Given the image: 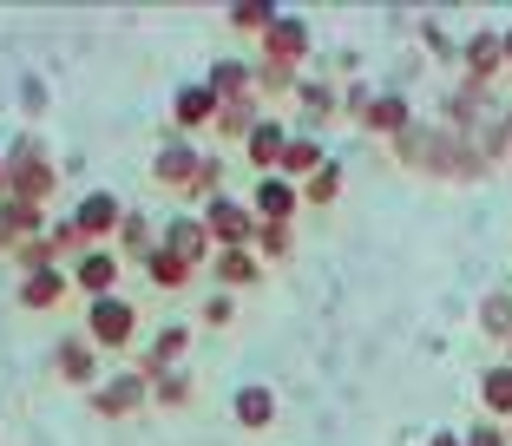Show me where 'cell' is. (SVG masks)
<instances>
[{
	"label": "cell",
	"instance_id": "obj_1",
	"mask_svg": "<svg viewBox=\"0 0 512 446\" xmlns=\"http://www.w3.org/2000/svg\"><path fill=\"white\" fill-rule=\"evenodd\" d=\"M53 184H60V171H53L46 145H40V138H14V145H7V178H0V197L46 204V197H53Z\"/></svg>",
	"mask_w": 512,
	"mask_h": 446
},
{
	"label": "cell",
	"instance_id": "obj_2",
	"mask_svg": "<svg viewBox=\"0 0 512 446\" xmlns=\"http://www.w3.org/2000/svg\"><path fill=\"white\" fill-rule=\"evenodd\" d=\"M138 335V309L125 296H92L86 302V342L92 348H125Z\"/></svg>",
	"mask_w": 512,
	"mask_h": 446
},
{
	"label": "cell",
	"instance_id": "obj_3",
	"mask_svg": "<svg viewBox=\"0 0 512 446\" xmlns=\"http://www.w3.org/2000/svg\"><path fill=\"white\" fill-rule=\"evenodd\" d=\"M204 230H211L217 250H243V243L256 237V210H243L237 197H211V204H204Z\"/></svg>",
	"mask_w": 512,
	"mask_h": 446
},
{
	"label": "cell",
	"instance_id": "obj_4",
	"mask_svg": "<svg viewBox=\"0 0 512 446\" xmlns=\"http://www.w3.org/2000/svg\"><path fill=\"white\" fill-rule=\"evenodd\" d=\"M151 401V381L145 374H119V381H106V387H92V414H106V420H125V414H138V407Z\"/></svg>",
	"mask_w": 512,
	"mask_h": 446
},
{
	"label": "cell",
	"instance_id": "obj_5",
	"mask_svg": "<svg viewBox=\"0 0 512 446\" xmlns=\"http://www.w3.org/2000/svg\"><path fill=\"white\" fill-rule=\"evenodd\" d=\"M309 53V20H289V14H276V27L263 33V66H283V73H296V60Z\"/></svg>",
	"mask_w": 512,
	"mask_h": 446
},
{
	"label": "cell",
	"instance_id": "obj_6",
	"mask_svg": "<svg viewBox=\"0 0 512 446\" xmlns=\"http://www.w3.org/2000/svg\"><path fill=\"white\" fill-rule=\"evenodd\" d=\"M197 164H204V151H197L184 132H171V138H165V151H158V164H151V178L165 184V191H178V184H191V178H197Z\"/></svg>",
	"mask_w": 512,
	"mask_h": 446
},
{
	"label": "cell",
	"instance_id": "obj_7",
	"mask_svg": "<svg viewBox=\"0 0 512 446\" xmlns=\"http://www.w3.org/2000/svg\"><path fill=\"white\" fill-rule=\"evenodd\" d=\"M27 243H40V204L0 197V250H7V256H20Z\"/></svg>",
	"mask_w": 512,
	"mask_h": 446
},
{
	"label": "cell",
	"instance_id": "obj_8",
	"mask_svg": "<svg viewBox=\"0 0 512 446\" xmlns=\"http://www.w3.org/2000/svg\"><path fill=\"white\" fill-rule=\"evenodd\" d=\"M66 289H73V269H60V263H53V269H33V276H20V309H60V302H66Z\"/></svg>",
	"mask_w": 512,
	"mask_h": 446
},
{
	"label": "cell",
	"instance_id": "obj_9",
	"mask_svg": "<svg viewBox=\"0 0 512 446\" xmlns=\"http://www.w3.org/2000/svg\"><path fill=\"white\" fill-rule=\"evenodd\" d=\"M296 204H302V191L289 178H276V171H270V178H256V191H250V210L263 223H289V217H296Z\"/></svg>",
	"mask_w": 512,
	"mask_h": 446
},
{
	"label": "cell",
	"instance_id": "obj_10",
	"mask_svg": "<svg viewBox=\"0 0 512 446\" xmlns=\"http://www.w3.org/2000/svg\"><path fill=\"white\" fill-rule=\"evenodd\" d=\"M73 223H79V237H86V243H99V237H119V223H125V210H119V197H106V191H92L86 204L73 210Z\"/></svg>",
	"mask_w": 512,
	"mask_h": 446
},
{
	"label": "cell",
	"instance_id": "obj_11",
	"mask_svg": "<svg viewBox=\"0 0 512 446\" xmlns=\"http://www.w3.org/2000/svg\"><path fill=\"white\" fill-rule=\"evenodd\" d=\"M165 250H178L184 263H204V256H217V243H211V230H204V217H171L165 223Z\"/></svg>",
	"mask_w": 512,
	"mask_h": 446
},
{
	"label": "cell",
	"instance_id": "obj_12",
	"mask_svg": "<svg viewBox=\"0 0 512 446\" xmlns=\"http://www.w3.org/2000/svg\"><path fill=\"white\" fill-rule=\"evenodd\" d=\"M53 374H60L66 387H92V374H99V355H92V342L66 335V342L53 348Z\"/></svg>",
	"mask_w": 512,
	"mask_h": 446
},
{
	"label": "cell",
	"instance_id": "obj_13",
	"mask_svg": "<svg viewBox=\"0 0 512 446\" xmlns=\"http://www.w3.org/2000/svg\"><path fill=\"white\" fill-rule=\"evenodd\" d=\"M112 283H119V256H112V250H86L73 263V289H86V302L112 296Z\"/></svg>",
	"mask_w": 512,
	"mask_h": 446
},
{
	"label": "cell",
	"instance_id": "obj_14",
	"mask_svg": "<svg viewBox=\"0 0 512 446\" xmlns=\"http://www.w3.org/2000/svg\"><path fill=\"white\" fill-rule=\"evenodd\" d=\"M217 112H224V99H217L211 86H184L178 99H171V119H178V132H197V125H211Z\"/></svg>",
	"mask_w": 512,
	"mask_h": 446
},
{
	"label": "cell",
	"instance_id": "obj_15",
	"mask_svg": "<svg viewBox=\"0 0 512 446\" xmlns=\"http://www.w3.org/2000/svg\"><path fill=\"white\" fill-rule=\"evenodd\" d=\"M243 145H250V164H256V171H263V178H270L276 164H283V151H289V132H283V125H276V119H256Z\"/></svg>",
	"mask_w": 512,
	"mask_h": 446
},
{
	"label": "cell",
	"instance_id": "obj_16",
	"mask_svg": "<svg viewBox=\"0 0 512 446\" xmlns=\"http://www.w3.org/2000/svg\"><path fill=\"white\" fill-rule=\"evenodd\" d=\"M322 164H329V151L316 145V138H289V151H283V164H276V178H289L302 191V178H316Z\"/></svg>",
	"mask_w": 512,
	"mask_h": 446
},
{
	"label": "cell",
	"instance_id": "obj_17",
	"mask_svg": "<svg viewBox=\"0 0 512 446\" xmlns=\"http://www.w3.org/2000/svg\"><path fill=\"white\" fill-rule=\"evenodd\" d=\"M211 276H217L224 289H250L256 276H263V263H256L250 250H217V256H211Z\"/></svg>",
	"mask_w": 512,
	"mask_h": 446
},
{
	"label": "cell",
	"instance_id": "obj_18",
	"mask_svg": "<svg viewBox=\"0 0 512 446\" xmlns=\"http://www.w3.org/2000/svg\"><path fill=\"white\" fill-rule=\"evenodd\" d=\"M270 420H276V394H270V387H237V427L263 433Z\"/></svg>",
	"mask_w": 512,
	"mask_h": 446
},
{
	"label": "cell",
	"instance_id": "obj_19",
	"mask_svg": "<svg viewBox=\"0 0 512 446\" xmlns=\"http://www.w3.org/2000/svg\"><path fill=\"white\" fill-rule=\"evenodd\" d=\"M480 407L493 420H512V361L506 368H486V381H480Z\"/></svg>",
	"mask_w": 512,
	"mask_h": 446
},
{
	"label": "cell",
	"instance_id": "obj_20",
	"mask_svg": "<svg viewBox=\"0 0 512 446\" xmlns=\"http://www.w3.org/2000/svg\"><path fill=\"white\" fill-rule=\"evenodd\" d=\"M191 394H197V374L191 368H165L158 381H151V401H158V407H184Z\"/></svg>",
	"mask_w": 512,
	"mask_h": 446
},
{
	"label": "cell",
	"instance_id": "obj_21",
	"mask_svg": "<svg viewBox=\"0 0 512 446\" xmlns=\"http://www.w3.org/2000/svg\"><path fill=\"white\" fill-rule=\"evenodd\" d=\"M506 60V40H499V33H480V40L467 46V66H473V86H486V79H493V66Z\"/></svg>",
	"mask_w": 512,
	"mask_h": 446
},
{
	"label": "cell",
	"instance_id": "obj_22",
	"mask_svg": "<svg viewBox=\"0 0 512 446\" xmlns=\"http://www.w3.org/2000/svg\"><path fill=\"white\" fill-rule=\"evenodd\" d=\"M151 237H158V230H151V217H138V210H125V223H119V250L145 263V256L158 250V243H151Z\"/></svg>",
	"mask_w": 512,
	"mask_h": 446
},
{
	"label": "cell",
	"instance_id": "obj_23",
	"mask_svg": "<svg viewBox=\"0 0 512 446\" xmlns=\"http://www.w3.org/2000/svg\"><path fill=\"white\" fill-rule=\"evenodd\" d=\"M368 132H381V138H394L401 145V132H407V99H375V112H368Z\"/></svg>",
	"mask_w": 512,
	"mask_h": 446
},
{
	"label": "cell",
	"instance_id": "obj_24",
	"mask_svg": "<svg viewBox=\"0 0 512 446\" xmlns=\"http://www.w3.org/2000/svg\"><path fill=\"white\" fill-rule=\"evenodd\" d=\"M145 269H151V283H165V289H178V283H191V263H184L178 250H165V243H158V250L145 256Z\"/></svg>",
	"mask_w": 512,
	"mask_h": 446
},
{
	"label": "cell",
	"instance_id": "obj_25",
	"mask_svg": "<svg viewBox=\"0 0 512 446\" xmlns=\"http://www.w3.org/2000/svg\"><path fill=\"white\" fill-rule=\"evenodd\" d=\"M335 191H342V164H335V158L322 164L309 184H302V197H309V204H335Z\"/></svg>",
	"mask_w": 512,
	"mask_h": 446
},
{
	"label": "cell",
	"instance_id": "obj_26",
	"mask_svg": "<svg viewBox=\"0 0 512 446\" xmlns=\"http://www.w3.org/2000/svg\"><path fill=\"white\" fill-rule=\"evenodd\" d=\"M230 27H237V33H270L276 27V14H270V7H256V0H250V7H230Z\"/></svg>",
	"mask_w": 512,
	"mask_h": 446
},
{
	"label": "cell",
	"instance_id": "obj_27",
	"mask_svg": "<svg viewBox=\"0 0 512 446\" xmlns=\"http://www.w3.org/2000/svg\"><path fill=\"white\" fill-rule=\"evenodd\" d=\"M480 322H486V328H493V335H506V328H512V302H506V296H486V309H480Z\"/></svg>",
	"mask_w": 512,
	"mask_h": 446
},
{
	"label": "cell",
	"instance_id": "obj_28",
	"mask_svg": "<svg viewBox=\"0 0 512 446\" xmlns=\"http://www.w3.org/2000/svg\"><path fill=\"white\" fill-rule=\"evenodd\" d=\"M256 243H263V256H289V223H263Z\"/></svg>",
	"mask_w": 512,
	"mask_h": 446
},
{
	"label": "cell",
	"instance_id": "obj_29",
	"mask_svg": "<svg viewBox=\"0 0 512 446\" xmlns=\"http://www.w3.org/2000/svg\"><path fill=\"white\" fill-rule=\"evenodd\" d=\"M467 446H506V433H499V420H480L473 433H460Z\"/></svg>",
	"mask_w": 512,
	"mask_h": 446
},
{
	"label": "cell",
	"instance_id": "obj_30",
	"mask_svg": "<svg viewBox=\"0 0 512 446\" xmlns=\"http://www.w3.org/2000/svg\"><path fill=\"white\" fill-rule=\"evenodd\" d=\"M230 315H237V302H230V296H211V302H204V322H211V328H224Z\"/></svg>",
	"mask_w": 512,
	"mask_h": 446
},
{
	"label": "cell",
	"instance_id": "obj_31",
	"mask_svg": "<svg viewBox=\"0 0 512 446\" xmlns=\"http://www.w3.org/2000/svg\"><path fill=\"white\" fill-rule=\"evenodd\" d=\"M20 105H27V112H46V86H40V79H27V86H20Z\"/></svg>",
	"mask_w": 512,
	"mask_h": 446
},
{
	"label": "cell",
	"instance_id": "obj_32",
	"mask_svg": "<svg viewBox=\"0 0 512 446\" xmlns=\"http://www.w3.org/2000/svg\"><path fill=\"white\" fill-rule=\"evenodd\" d=\"M427 446H467V440H460V433H434V440H427Z\"/></svg>",
	"mask_w": 512,
	"mask_h": 446
},
{
	"label": "cell",
	"instance_id": "obj_33",
	"mask_svg": "<svg viewBox=\"0 0 512 446\" xmlns=\"http://www.w3.org/2000/svg\"><path fill=\"white\" fill-rule=\"evenodd\" d=\"M0 178H7V151H0Z\"/></svg>",
	"mask_w": 512,
	"mask_h": 446
}]
</instances>
